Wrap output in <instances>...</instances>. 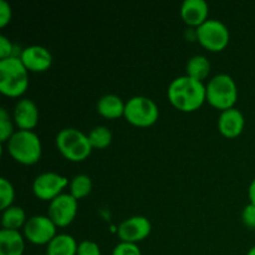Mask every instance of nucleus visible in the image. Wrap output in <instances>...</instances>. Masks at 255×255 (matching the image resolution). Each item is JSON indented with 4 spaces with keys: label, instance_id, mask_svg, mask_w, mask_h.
<instances>
[{
    "label": "nucleus",
    "instance_id": "f257e3e1",
    "mask_svg": "<svg viewBox=\"0 0 255 255\" xmlns=\"http://www.w3.org/2000/svg\"><path fill=\"white\" fill-rule=\"evenodd\" d=\"M167 96L169 102L179 111H196L207 101L206 85L187 75L176 77L169 84Z\"/></svg>",
    "mask_w": 255,
    "mask_h": 255
},
{
    "label": "nucleus",
    "instance_id": "f03ea898",
    "mask_svg": "<svg viewBox=\"0 0 255 255\" xmlns=\"http://www.w3.org/2000/svg\"><path fill=\"white\" fill-rule=\"evenodd\" d=\"M29 86V71L19 56L0 60V91L5 96L19 97Z\"/></svg>",
    "mask_w": 255,
    "mask_h": 255
},
{
    "label": "nucleus",
    "instance_id": "7ed1b4c3",
    "mask_svg": "<svg viewBox=\"0 0 255 255\" xmlns=\"http://www.w3.org/2000/svg\"><path fill=\"white\" fill-rule=\"evenodd\" d=\"M7 152L16 162L21 164H35L42 153L41 141L32 131L19 129L6 142Z\"/></svg>",
    "mask_w": 255,
    "mask_h": 255
},
{
    "label": "nucleus",
    "instance_id": "20e7f679",
    "mask_svg": "<svg viewBox=\"0 0 255 255\" xmlns=\"http://www.w3.org/2000/svg\"><path fill=\"white\" fill-rule=\"evenodd\" d=\"M206 99L216 109L228 110L234 107L238 99V89L233 77L228 74H218L206 85Z\"/></svg>",
    "mask_w": 255,
    "mask_h": 255
},
{
    "label": "nucleus",
    "instance_id": "39448f33",
    "mask_svg": "<svg viewBox=\"0 0 255 255\" xmlns=\"http://www.w3.org/2000/svg\"><path fill=\"white\" fill-rule=\"evenodd\" d=\"M55 142L60 153L71 162L84 161L92 151L87 134L72 127L61 129L57 133Z\"/></svg>",
    "mask_w": 255,
    "mask_h": 255
},
{
    "label": "nucleus",
    "instance_id": "423d86ee",
    "mask_svg": "<svg viewBox=\"0 0 255 255\" xmlns=\"http://www.w3.org/2000/svg\"><path fill=\"white\" fill-rule=\"evenodd\" d=\"M124 116L133 126L148 127L156 124L159 110L156 102L149 97L134 96L126 102Z\"/></svg>",
    "mask_w": 255,
    "mask_h": 255
},
{
    "label": "nucleus",
    "instance_id": "0eeeda50",
    "mask_svg": "<svg viewBox=\"0 0 255 255\" xmlns=\"http://www.w3.org/2000/svg\"><path fill=\"white\" fill-rule=\"evenodd\" d=\"M196 39L209 51H222L229 42V30L221 20L208 19L196 29Z\"/></svg>",
    "mask_w": 255,
    "mask_h": 255
},
{
    "label": "nucleus",
    "instance_id": "6e6552de",
    "mask_svg": "<svg viewBox=\"0 0 255 255\" xmlns=\"http://www.w3.org/2000/svg\"><path fill=\"white\" fill-rule=\"evenodd\" d=\"M69 179L56 172H44L34 179L32 192L41 201H49L60 196L62 189L69 186Z\"/></svg>",
    "mask_w": 255,
    "mask_h": 255
},
{
    "label": "nucleus",
    "instance_id": "1a4fd4ad",
    "mask_svg": "<svg viewBox=\"0 0 255 255\" xmlns=\"http://www.w3.org/2000/svg\"><path fill=\"white\" fill-rule=\"evenodd\" d=\"M77 214V199L70 193H61L52 199L47 208V217L56 227H66Z\"/></svg>",
    "mask_w": 255,
    "mask_h": 255
},
{
    "label": "nucleus",
    "instance_id": "9d476101",
    "mask_svg": "<svg viewBox=\"0 0 255 255\" xmlns=\"http://www.w3.org/2000/svg\"><path fill=\"white\" fill-rule=\"evenodd\" d=\"M24 236L32 244H49L56 237V226L47 216H34L25 223Z\"/></svg>",
    "mask_w": 255,
    "mask_h": 255
},
{
    "label": "nucleus",
    "instance_id": "9b49d317",
    "mask_svg": "<svg viewBox=\"0 0 255 255\" xmlns=\"http://www.w3.org/2000/svg\"><path fill=\"white\" fill-rule=\"evenodd\" d=\"M152 231L151 222L143 216H134L120 224L117 229L121 242L137 244L149 236Z\"/></svg>",
    "mask_w": 255,
    "mask_h": 255
},
{
    "label": "nucleus",
    "instance_id": "f8f14e48",
    "mask_svg": "<svg viewBox=\"0 0 255 255\" xmlns=\"http://www.w3.org/2000/svg\"><path fill=\"white\" fill-rule=\"evenodd\" d=\"M20 60L27 71L42 72L46 71L52 64V55L46 47L41 45H31L20 52Z\"/></svg>",
    "mask_w": 255,
    "mask_h": 255
},
{
    "label": "nucleus",
    "instance_id": "ddd939ff",
    "mask_svg": "<svg viewBox=\"0 0 255 255\" xmlns=\"http://www.w3.org/2000/svg\"><path fill=\"white\" fill-rule=\"evenodd\" d=\"M12 119L20 129L31 131L39 121V110L36 104L30 99H20L14 107Z\"/></svg>",
    "mask_w": 255,
    "mask_h": 255
},
{
    "label": "nucleus",
    "instance_id": "4468645a",
    "mask_svg": "<svg viewBox=\"0 0 255 255\" xmlns=\"http://www.w3.org/2000/svg\"><path fill=\"white\" fill-rule=\"evenodd\" d=\"M244 125L246 121L243 114L236 107L224 110L218 117V129L227 138L238 137L243 132Z\"/></svg>",
    "mask_w": 255,
    "mask_h": 255
},
{
    "label": "nucleus",
    "instance_id": "2eb2a0df",
    "mask_svg": "<svg viewBox=\"0 0 255 255\" xmlns=\"http://www.w3.org/2000/svg\"><path fill=\"white\" fill-rule=\"evenodd\" d=\"M179 12L186 24L198 27L208 20V2L206 0H184Z\"/></svg>",
    "mask_w": 255,
    "mask_h": 255
},
{
    "label": "nucleus",
    "instance_id": "dca6fc26",
    "mask_svg": "<svg viewBox=\"0 0 255 255\" xmlns=\"http://www.w3.org/2000/svg\"><path fill=\"white\" fill-rule=\"evenodd\" d=\"M24 251V237L19 231H0V255H22Z\"/></svg>",
    "mask_w": 255,
    "mask_h": 255
},
{
    "label": "nucleus",
    "instance_id": "f3484780",
    "mask_svg": "<svg viewBox=\"0 0 255 255\" xmlns=\"http://www.w3.org/2000/svg\"><path fill=\"white\" fill-rule=\"evenodd\" d=\"M125 107L126 104L122 101V99L117 95L107 94L100 97L97 101L96 109L101 116L106 117V119L115 120L125 115Z\"/></svg>",
    "mask_w": 255,
    "mask_h": 255
},
{
    "label": "nucleus",
    "instance_id": "a211bd4d",
    "mask_svg": "<svg viewBox=\"0 0 255 255\" xmlns=\"http://www.w3.org/2000/svg\"><path fill=\"white\" fill-rule=\"evenodd\" d=\"M77 246L75 238L70 234H56L54 239L47 244V255H76Z\"/></svg>",
    "mask_w": 255,
    "mask_h": 255
},
{
    "label": "nucleus",
    "instance_id": "6ab92c4d",
    "mask_svg": "<svg viewBox=\"0 0 255 255\" xmlns=\"http://www.w3.org/2000/svg\"><path fill=\"white\" fill-rule=\"evenodd\" d=\"M26 214L21 207L11 206L2 211L1 214V226L2 229H10V231H19L21 227L26 223Z\"/></svg>",
    "mask_w": 255,
    "mask_h": 255
},
{
    "label": "nucleus",
    "instance_id": "aec40b11",
    "mask_svg": "<svg viewBox=\"0 0 255 255\" xmlns=\"http://www.w3.org/2000/svg\"><path fill=\"white\" fill-rule=\"evenodd\" d=\"M186 71L187 76L193 77L198 81H203L211 72V62L203 55H194L187 62Z\"/></svg>",
    "mask_w": 255,
    "mask_h": 255
},
{
    "label": "nucleus",
    "instance_id": "412c9836",
    "mask_svg": "<svg viewBox=\"0 0 255 255\" xmlns=\"http://www.w3.org/2000/svg\"><path fill=\"white\" fill-rule=\"evenodd\" d=\"M70 194L77 201L89 196L92 191V181L87 174H77L70 182Z\"/></svg>",
    "mask_w": 255,
    "mask_h": 255
},
{
    "label": "nucleus",
    "instance_id": "4be33fe9",
    "mask_svg": "<svg viewBox=\"0 0 255 255\" xmlns=\"http://www.w3.org/2000/svg\"><path fill=\"white\" fill-rule=\"evenodd\" d=\"M92 148L104 149L112 142V132L106 126H96L87 134Z\"/></svg>",
    "mask_w": 255,
    "mask_h": 255
},
{
    "label": "nucleus",
    "instance_id": "5701e85b",
    "mask_svg": "<svg viewBox=\"0 0 255 255\" xmlns=\"http://www.w3.org/2000/svg\"><path fill=\"white\" fill-rule=\"evenodd\" d=\"M15 198V189L6 178L0 179V209L5 211L11 207Z\"/></svg>",
    "mask_w": 255,
    "mask_h": 255
},
{
    "label": "nucleus",
    "instance_id": "b1692460",
    "mask_svg": "<svg viewBox=\"0 0 255 255\" xmlns=\"http://www.w3.org/2000/svg\"><path fill=\"white\" fill-rule=\"evenodd\" d=\"M14 133V126L10 120L9 112L2 107L0 110V139L1 142H7Z\"/></svg>",
    "mask_w": 255,
    "mask_h": 255
},
{
    "label": "nucleus",
    "instance_id": "393cba45",
    "mask_svg": "<svg viewBox=\"0 0 255 255\" xmlns=\"http://www.w3.org/2000/svg\"><path fill=\"white\" fill-rule=\"evenodd\" d=\"M112 255H142V253L137 244L120 242L112 251Z\"/></svg>",
    "mask_w": 255,
    "mask_h": 255
},
{
    "label": "nucleus",
    "instance_id": "a878e982",
    "mask_svg": "<svg viewBox=\"0 0 255 255\" xmlns=\"http://www.w3.org/2000/svg\"><path fill=\"white\" fill-rule=\"evenodd\" d=\"M76 255H101L99 244L92 241H82L77 246Z\"/></svg>",
    "mask_w": 255,
    "mask_h": 255
},
{
    "label": "nucleus",
    "instance_id": "bb28decb",
    "mask_svg": "<svg viewBox=\"0 0 255 255\" xmlns=\"http://www.w3.org/2000/svg\"><path fill=\"white\" fill-rule=\"evenodd\" d=\"M14 44L4 35H0V60L15 56Z\"/></svg>",
    "mask_w": 255,
    "mask_h": 255
},
{
    "label": "nucleus",
    "instance_id": "cd10ccee",
    "mask_svg": "<svg viewBox=\"0 0 255 255\" xmlns=\"http://www.w3.org/2000/svg\"><path fill=\"white\" fill-rule=\"evenodd\" d=\"M242 219L243 223L246 224L248 228L255 229V206L249 203L244 207L243 212H242Z\"/></svg>",
    "mask_w": 255,
    "mask_h": 255
},
{
    "label": "nucleus",
    "instance_id": "c85d7f7f",
    "mask_svg": "<svg viewBox=\"0 0 255 255\" xmlns=\"http://www.w3.org/2000/svg\"><path fill=\"white\" fill-rule=\"evenodd\" d=\"M10 20H11V6L5 0H0V26H6Z\"/></svg>",
    "mask_w": 255,
    "mask_h": 255
},
{
    "label": "nucleus",
    "instance_id": "c756f323",
    "mask_svg": "<svg viewBox=\"0 0 255 255\" xmlns=\"http://www.w3.org/2000/svg\"><path fill=\"white\" fill-rule=\"evenodd\" d=\"M248 196H249V201H251V203L255 206V177L253 181L251 182V184H249Z\"/></svg>",
    "mask_w": 255,
    "mask_h": 255
},
{
    "label": "nucleus",
    "instance_id": "7c9ffc66",
    "mask_svg": "<svg viewBox=\"0 0 255 255\" xmlns=\"http://www.w3.org/2000/svg\"><path fill=\"white\" fill-rule=\"evenodd\" d=\"M247 255H255V246L253 247V248L249 249V252L247 253Z\"/></svg>",
    "mask_w": 255,
    "mask_h": 255
},
{
    "label": "nucleus",
    "instance_id": "2f4dec72",
    "mask_svg": "<svg viewBox=\"0 0 255 255\" xmlns=\"http://www.w3.org/2000/svg\"><path fill=\"white\" fill-rule=\"evenodd\" d=\"M42 255H47V254H42Z\"/></svg>",
    "mask_w": 255,
    "mask_h": 255
}]
</instances>
